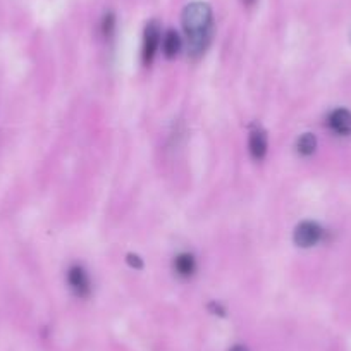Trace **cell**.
I'll list each match as a JSON object with an SVG mask.
<instances>
[{
	"label": "cell",
	"mask_w": 351,
	"mask_h": 351,
	"mask_svg": "<svg viewBox=\"0 0 351 351\" xmlns=\"http://www.w3.org/2000/svg\"><path fill=\"white\" fill-rule=\"evenodd\" d=\"M184 36H186L188 56L193 60H198L204 57L210 47L212 38H214V12L207 2H190L184 8L183 16Z\"/></svg>",
	"instance_id": "obj_1"
},
{
	"label": "cell",
	"mask_w": 351,
	"mask_h": 351,
	"mask_svg": "<svg viewBox=\"0 0 351 351\" xmlns=\"http://www.w3.org/2000/svg\"><path fill=\"white\" fill-rule=\"evenodd\" d=\"M162 32L157 21H150L145 26L143 33V50H141V59H143L145 66H152L155 56H157L158 45H160Z\"/></svg>",
	"instance_id": "obj_2"
},
{
	"label": "cell",
	"mask_w": 351,
	"mask_h": 351,
	"mask_svg": "<svg viewBox=\"0 0 351 351\" xmlns=\"http://www.w3.org/2000/svg\"><path fill=\"white\" fill-rule=\"evenodd\" d=\"M329 128L337 134L351 133V112L346 109H336L329 116Z\"/></svg>",
	"instance_id": "obj_6"
},
{
	"label": "cell",
	"mask_w": 351,
	"mask_h": 351,
	"mask_svg": "<svg viewBox=\"0 0 351 351\" xmlns=\"http://www.w3.org/2000/svg\"><path fill=\"white\" fill-rule=\"evenodd\" d=\"M248 147H250V155H252L255 160H263L265 155H267V148H269V141H267V134L263 130H255L252 131L248 140Z\"/></svg>",
	"instance_id": "obj_5"
},
{
	"label": "cell",
	"mask_w": 351,
	"mask_h": 351,
	"mask_svg": "<svg viewBox=\"0 0 351 351\" xmlns=\"http://www.w3.org/2000/svg\"><path fill=\"white\" fill-rule=\"evenodd\" d=\"M128 262H130L131 267H136V269L143 267V262H141L140 256H136V255H128Z\"/></svg>",
	"instance_id": "obj_11"
},
{
	"label": "cell",
	"mask_w": 351,
	"mask_h": 351,
	"mask_svg": "<svg viewBox=\"0 0 351 351\" xmlns=\"http://www.w3.org/2000/svg\"><path fill=\"white\" fill-rule=\"evenodd\" d=\"M114 29H116V16L112 14V12H107L106 16H104L102 19V33L106 38H109V36H112Z\"/></svg>",
	"instance_id": "obj_10"
},
{
	"label": "cell",
	"mask_w": 351,
	"mask_h": 351,
	"mask_svg": "<svg viewBox=\"0 0 351 351\" xmlns=\"http://www.w3.org/2000/svg\"><path fill=\"white\" fill-rule=\"evenodd\" d=\"M295 243L302 248H310V246L317 245L322 238V228L317 222L305 221L295 229Z\"/></svg>",
	"instance_id": "obj_3"
},
{
	"label": "cell",
	"mask_w": 351,
	"mask_h": 351,
	"mask_svg": "<svg viewBox=\"0 0 351 351\" xmlns=\"http://www.w3.org/2000/svg\"><path fill=\"white\" fill-rule=\"evenodd\" d=\"M67 282L77 298H88L92 293V282L88 278L86 271L81 265H73L67 272Z\"/></svg>",
	"instance_id": "obj_4"
},
{
	"label": "cell",
	"mask_w": 351,
	"mask_h": 351,
	"mask_svg": "<svg viewBox=\"0 0 351 351\" xmlns=\"http://www.w3.org/2000/svg\"><path fill=\"white\" fill-rule=\"evenodd\" d=\"M241 2H243V4H245V5H246V8H252V5H253V4H255L256 0H241Z\"/></svg>",
	"instance_id": "obj_13"
},
{
	"label": "cell",
	"mask_w": 351,
	"mask_h": 351,
	"mask_svg": "<svg viewBox=\"0 0 351 351\" xmlns=\"http://www.w3.org/2000/svg\"><path fill=\"white\" fill-rule=\"evenodd\" d=\"M174 271L181 278H191L197 271V260L191 253H180L174 258Z\"/></svg>",
	"instance_id": "obj_8"
},
{
	"label": "cell",
	"mask_w": 351,
	"mask_h": 351,
	"mask_svg": "<svg viewBox=\"0 0 351 351\" xmlns=\"http://www.w3.org/2000/svg\"><path fill=\"white\" fill-rule=\"evenodd\" d=\"M229 351H248V348L241 346V344H236V346H232Z\"/></svg>",
	"instance_id": "obj_12"
},
{
	"label": "cell",
	"mask_w": 351,
	"mask_h": 351,
	"mask_svg": "<svg viewBox=\"0 0 351 351\" xmlns=\"http://www.w3.org/2000/svg\"><path fill=\"white\" fill-rule=\"evenodd\" d=\"M181 47H183V40L176 29H167L162 35V50H164L165 57H169V59L176 57L180 53Z\"/></svg>",
	"instance_id": "obj_7"
},
{
	"label": "cell",
	"mask_w": 351,
	"mask_h": 351,
	"mask_svg": "<svg viewBox=\"0 0 351 351\" xmlns=\"http://www.w3.org/2000/svg\"><path fill=\"white\" fill-rule=\"evenodd\" d=\"M296 148H298V154L305 155V157L312 155L317 148V138L312 133H305L296 143Z\"/></svg>",
	"instance_id": "obj_9"
}]
</instances>
